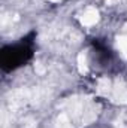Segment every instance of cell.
<instances>
[{
  "instance_id": "cell-1",
  "label": "cell",
  "mask_w": 127,
  "mask_h": 128,
  "mask_svg": "<svg viewBox=\"0 0 127 128\" xmlns=\"http://www.w3.org/2000/svg\"><path fill=\"white\" fill-rule=\"evenodd\" d=\"M81 24L82 26H87V27H90V26H94L96 22L99 21V12L96 10L94 8H88L82 15H81Z\"/></svg>"
},
{
  "instance_id": "cell-2",
  "label": "cell",
  "mask_w": 127,
  "mask_h": 128,
  "mask_svg": "<svg viewBox=\"0 0 127 128\" xmlns=\"http://www.w3.org/2000/svg\"><path fill=\"white\" fill-rule=\"evenodd\" d=\"M117 48H118V51L121 52L123 58L127 60V34L117 37Z\"/></svg>"
},
{
  "instance_id": "cell-3",
  "label": "cell",
  "mask_w": 127,
  "mask_h": 128,
  "mask_svg": "<svg viewBox=\"0 0 127 128\" xmlns=\"http://www.w3.org/2000/svg\"><path fill=\"white\" fill-rule=\"evenodd\" d=\"M109 88H111L109 79L108 78H100L99 82H97V91H99V94H108Z\"/></svg>"
},
{
  "instance_id": "cell-4",
  "label": "cell",
  "mask_w": 127,
  "mask_h": 128,
  "mask_svg": "<svg viewBox=\"0 0 127 128\" xmlns=\"http://www.w3.org/2000/svg\"><path fill=\"white\" fill-rule=\"evenodd\" d=\"M76 61H78V70H79V73H81V74H85V73L88 72V66H87L85 54H84V52H81V54L78 55Z\"/></svg>"
},
{
  "instance_id": "cell-5",
  "label": "cell",
  "mask_w": 127,
  "mask_h": 128,
  "mask_svg": "<svg viewBox=\"0 0 127 128\" xmlns=\"http://www.w3.org/2000/svg\"><path fill=\"white\" fill-rule=\"evenodd\" d=\"M114 98H115L117 103H123V104L127 103V91L126 90H118V91L115 92Z\"/></svg>"
},
{
  "instance_id": "cell-6",
  "label": "cell",
  "mask_w": 127,
  "mask_h": 128,
  "mask_svg": "<svg viewBox=\"0 0 127 128\" xmlns=\"http://www.w3.org/2000/svg\"><path fill=\"white\" fill-rule=\"evenodd\" d=\"M55 128H72L70 127V124H69V121H67V118L61 115L58 119H57V124H55Z\"/></svg>"
},
{
  "instance_id": "cell-7",
  "label": "cell",
  "mask_w": 127,
  "mask_h": 128,
  "mask_svg": "<svg viewBox=\"0 0 127 128\" xmlns=\"http://www.w3.org/2000/svg\"><path fill=\"white\" fill-rule=\"evenodd\" d=\"M34 68H36V72H37V73H43V72H45V68H43V66H42V64H36V66H34Z\"/></svg>"
},
{
  "instance_id": "cell-8",
  "label": "cell",
  "mask_w": 127,
  "mask_h": 128,
  "mask_svg": "<svg viewBox=\"0 0 127 128\" xmlns=\"http://www.w3.org/2000/svg\"><path fill=\"white\" fill-rule=\"evenodd\" d=\"M118 0H106V4H114V3H117Z\"/></svg>"
},
{
  "instance_id": "cell-9",
  "label": "cell",
  "mask_w": 127,
  "mask_h": 128,
  "mask_svg": "<svg viewBox=\"0 0 127 128\" xmlns=\"http://www.w3.org/2000/svg\"><path fill=\"white\" fill-rule=\"evenodd\" d=\"M49 2H60V0H49Z\"/></svg>"
}]
</instances>
